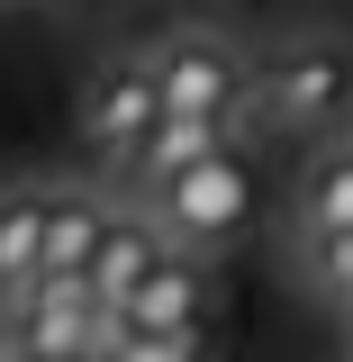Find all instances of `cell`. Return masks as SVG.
Returning <instances> with one entry per match:
<instances>
[{
    "label": "cell",
    "mask_w": 353,
    "mask_h": 362,
    "mask_svg": "<svg viewBox=\"0 0 353 362\" xmlns=\"http://www.w3.org/2000/svg\"><path fill=\"white\" fill-rule=\"evenodd\" d=\"M136 209L154 218V235H163L173 254H218V245H236L245 218H254V173H245L236 154H218V163H199V173L163 181V190L136 199Z\"/></svg>",
    "instance_id": "6da1fadb"
},
{
    "label": "cell",
    "mask_w": 353,
    "mask_h": 362,
    "mask_svg": "<svg viewBox=\"0 0 353 362\" xmlns=\"http://www.w3.org/2000/svg\"><path fill=\"white\" fill-rule=\"evenodd\" d=\"M353 109V54L345 45H281L254 64V118L281 136H317Z\"/></svg>",
    "instance_id": "7a4b0ae2"
},
{
    "label": "cell",
    "mask_w": 353,
    "mask_h": 362,
    "mask_svg": "<svg viewBox=\"0 0 353 362\" xmlns=\"http://www.w3.org/2000/svg\"><path fill=\"white\" fill-rule=\"evenodd\" d=\"M154 82H163V118H226L236 127L254 109V64L226 37H199V28L154 45Z\"/></svg>",
    "instance_id": "3957f363"
},
{
    "label": "cell",
    "mask_w": 353,
    "mask_h": 362,
    "mask_svg": "<svg viewBox=\"0 0 353 362\" xmlns=\"http://www.w3.org/2000/svg\"><path fill=\"white\" fill-rule=\"evenodd\" d=\"M91 154H109V173L127 163L145 136L163 127V82H154V54H100L82 82V109H73Z\"/></svg>",
    "instance_id": "277c9868"
},
{
    "label": "cell",
    "mask_w": 353,
    "mask_h": 362,
    "mask_svg": "<svg viewBox=\"0 0 353 362\" xmlns=\"http://www.w3.org/2000/svg\"><path fill=\"white\" fill-rule=\"evenodd\" d=\"M118 335L127 344H190V335H209V263L199 254H163L154 281L118 308Z\"/></svg>",
    "instance_id": "5b68a950"
},
{
    "label": "cell",
    "mask_w": 353,
    "mask_h": 362,
    "mask_svg": "<svg viewBox=\"0 0 353 362\" xmlns=\"http://www.w3.org/2000/svg\"><path fill=\"white\" fill-rule=\"evenodd\" d=\"M218 154H236V127H226V118H163V127H154V136L127 154V163H118V190L154 199L163 181L199 173V163H218Z\"/></svg>",
    "instance_id": "8992f818"
},
{
    "label": "cell",
    "mask_w": 353,
    "mask_h": 362,
    "mask_svg": "<svg viewBox=\"0 0 353 362\" xmlns=\"http://www.w3.org/2000/svg\"><path fill=\"white\" fill-rule=\"evenodd\" d=\"M45 218H54V190H0V317L28 308L45 281Z\"/></svg>",
    "instance_id": "52a82bcc"
},
{
    "label": "cell",
    "mask_w": 353,
    "mask_h": 362,
    "mask_svg": "<svg viewBox=\"0 0 353 362\" xmlns=\"http://www.w3.org/2000/svg\"><path fill=\"white\" fill-rule=\"evenodd\" d=\"M109 226L118 209H100L91 190H54V218H45V281H91L109 254Z\"/></svg>",
    "instance_id": "ba28073f"
},
{
    "label": "cell",
    "mask_w": 353,
    "mask_h": 362,
    "mask_svg": "<svg viewBox=\"0 0 353 362\" xmlns=\"http://www.w3.org/2000/svg\"><path fill=\"white\" fill-rule=\"evenodd\" d=\"M163 254H173V245L154 235V218H145V209H118V226H109V254H100V272H91L100 308L118 317V308L136 299V290L154 281V263H163Z\"/></svg>",
    "instance_id": "9c48e42d"
},
{
    "label": "cell",
    "mask_w": 353,
    "mask_h": 362,
    "mask_svg": "<svg viewBox=\"0 0 353 362\" xmlns=\"http://www.w3.org/2000/svg\"><path fill=\"white\" fill-rule=\"evenodd\" d=\"M299 226H308V245L353 235V145H326L299 173Z\"/></svg>",
    "instance_id": "30bf717a"
},
{
    "label": "cell",
    "mask_w": 353,
    "mask_h": 362,
    "mask_svg": "<svg viewBox=\"0 0 353 362\" xmlns=\"http://www.w3.org/2000/svg\"><path fill=\"white\" fill-rule=\"evenodd\" d=\"M308 281H317V299H335V308L353 317V235H326V245H308Z\"/></svg>",
    "instance_id": "8fae6325"
},
{
    "label": "cell",
    "mask_w": 353,
    "mask_h": 362,
    "mask_svg": "<svg viewBox=\"0 0 353 362\" xmlns=\"http://www.w3.org/2000/svg\"><path fill=\"white\" fill-rule=\"evenodd\" d=\"M109 362H209V335H190V344H118Z\"/></svg>",
    "instance_id": "7c38bea8"
},
{
    "label": "cell",
    "mask_w": 353,
    "mask_h": 362,
    "mask_svg": "<svg viewBox=\"0 0 353 362\" xmlns=\"http://www.w3.org/2000/svg\"><path fill=\"white\" fill-rule=\"evenodd\" d=\"M0 9H45V0H0Z\"/></svg>",
    "instance_id": "4fadbf2b"
},
{
    "label": "cell",
    "mask_w": 353,
    "mask_h": 362,
    "mask_svg": "<svg viewBox=\"0 0 353 362\" xmlns=\"http://www.w3.org/2000/svg\"><path fill=\"white\" fill-rule=\"evenodd\" d=\"M0 362H9V354H0Z\"/></svg>",
    "instance_id": "5bb4252c"
}]
</instances>
